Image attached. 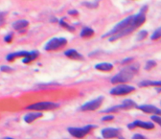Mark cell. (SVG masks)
<instances>
[{
  "mask_svg": "<svg viewBox=\"0 0 161 139\" xmlns=\"http://www.w3.org/2000/svg\"><path fill=\"white\" fill-rule=\"evenodd\" d=\"M139 65L136 64H132V65H129L128 67H126L124 69L116 74L111 79V82L113 85H117V84H125V82H128L132 79L133 76L135 75V73L138 71Z\"/></svg>",
  "mask_w": 161,
  "mask_h": 139,
  "instance_id": "obj_1",
  "label": "cell"
},
{
  "mask_svg": "<svg viewBox=\"0 0 161 139\" xmlns=\"http://www.w3.org/2000/svg\"><path fill=\"white\" fill-rule=\"evenodd\" d=\"M114 117H113L112 115H107V116H105L103 118V121H110V120H112Z\"/></svg>",
  "mask_w": 161,
  "mask_h": 139,
  "instance_id": "obj_35",
  "label": "cell"
},
{
  "mask_svg": "<svg viewBox=\"0 0 161 139\" xmlns=\"http://www.w3.org/2000/svg\"><path fill=\"white\" fill-rule=\"evenodd\" d=\"M67 44V40L64 38H54L50 40L46 43L44 46V50L46 51H53V50H58L60 48H62Z\"/></svg>",
  "mask_w": 161,
  "mask_h": 139,
  "instance_id": "obj_4",
  "label": "cell"
},
{
  "mask_svg": "<svg viewBox=\"0 0 161 139\" xmlns=\"http://www.w3.org/2000/svg\"><path fill=\"white\" fill-rule=\"evenodd\" d=\"M95 68H96L97 70L107 72V71H111L113 69V65L110 63H102L96 64V65H95Z\"/></svg>",
  "mask_w": 161,
  "mask_h": 139,
  "instance_id": "obj_17",
  "label": "cell"
},
{
  "mask_svg": "<svg viewBox=\"0 0 161 139\" xmlns=\"http://www.w3.org/2000/svg\"><path fill=\"white\" fill-rule=\"evenodd\" d=\"M94 127L93 126H85L84 128H68V132L72 136L76 138H82L87 134Z\"/></svg>",
  "mask_w": 161,
  "mask_h": 139,
  "instance_id": "obj_5",
  "label": "cell"
},
{
  "mask_svg": "<svg viewBox=\"0 0 161 139\" xmlns=\"http://www.w3.org/2000/svg\"><path fill=\"white\" fill-rule=\"evenodd\" d=\"M38 55H40V53H38L37 51H32V52H30L27 57H25V58L23 59L22 63H31V62H33V60H36V59L38 57Z\"/></svg>",
  "mask_w": 161,
  "mask_h": 139,
  "instance_id": "obj_18",
  "label": "cell"
},
{
  "mask_svg": "<svg viewBox=\"0 0 161 139\" xmlns=\"http://www.w3.org/2000/svg\"><path fill=\"white\" fill-rule=\"evenodd\" d=\"M147 6L142 7L140 12L138 13L136 15H133V21H132V25L135 28L140 27V26L146 21V12H147Z\"/></svg>",
  "mask_w": 161,
  "mask_h": 139,
  "instance_id": "obj_8",
  "label": "cell"
},
{
  "mask_svg": "<svg viewBox=\"0 0 161 139\" xmlns=\"http://www.w3.org/2000/svg\"><path fill=\"white\" fill-rule=\"evenodd\" d=\"M42 116V113L41 112H31V113H28L24 116V121L26 123H32L34 122L35 120H37V118H40Z\"/></svg>",
  "mask_w": 161,
  "mask_h": 139,
  "instance_id": "obj_16",
  "label": "cell"
},
{
  "mask_svg": "<svg viewBox=\"0 0 161 139\" xmlns=\"http://www.w3.org/2000/svg\"><path fill=\"white\" fill-rule=\"evenodd\" d=\"M156 65V63L154 60H149V62L146 63V65H145V69L146 70H150L153 67H154Z\"/></svg>",
  "mask_w": 161,
  "mask_h": 139,
  "instance_id": "obj_25",
  "label": "cell"
},
{
  "mask_svg": "<svg viewBox=\"0 0 161 139\" xmlns=\"http://www.w3.org/2000/svg\"><path fill=\"white\" fill-rule=\"evenodd\" d=\"M103 97H99L97 99H94L92 101H89L86 104H85L84 106H82L80 110L82 111H92V110H96L97 108H99L102 106L103 104Z\"/></svg>",
  "mask_w": 161,
  "mask_h": 139,
  "instance_id": "obj_6",
  "label": "cell"
},
{
  "mask_svg": "<svg viewBox=\"0 0 161 139\" xmlns=\"http://www.w3.org/2000/svg\"><path fill=\"white\" fill-rule=\"evenodd\" d=\"M68 14L70 15H79V12L77 10H70V11H68Z\"/></svg>",
  "mask_w": 161,
  "mask_h": 139,
  "instance_id": "obj_33",
  "label": "cell"
},
{
  "mask_svg": "<svg viewBox=\"0 0 161 139\" xmlns=\"http://www.w3.org/2000/svg\"><path fill=\"white\" fill-rule=\"evenodd\" d=\"M137 108H139L140 110H142L143 112H146V113H151V114H155L157 115L159 110L154 106H151V105H144V106H139L137 107Z\"/></svg>",
  "mask_w": 161,
  "mask_h": 139,
  "instance_id": "obj_12",
  "label": "cell"
},
{
  "mask_svg": "<svg viewBox=\"0 0 161 139\" xmlns=\"http://www.w3.org/2000/svg\"><path fill=\"white\" fill-rule=\"evenodd\" d=\"M135 90V88L133 86H130V85H121L118 86H115L114 88H112L110 90V94L111 95H126V94H129L132 91Z\"/></svg>",
  "mask_w": 161,
  "mask_h": 139,
  "instance_id": "obj_7",
  "label": "cell"
},
{
  "mask_svg": "<svg viewBox=\"0 0 161 139\" xmlns=\"http://www.w3.org/2000/svg\"><path fill=\"white\" fill-rule=\"evenodd\" d=\"M132 139H148V138L145 137L144 135H142V134H138V133H136V134H134V135H133Z\"/></svg>",
  "mask_w": 161,
  "mask_h": 139,
  "instance_id": "obj_32",
  "label": "cell"
},
{
  "mask_svg": "<svg viewBox=\"0 0 161 139\" xmlns=\"http://www.w3.org/2000/svg\"><path fill=\"white\" fill-rule=\"evenodd\" d=\"M139 85L141 88H145V86H157V88H161V81H143L139 84Z\"/></svg>",
  "mask_w": 161,
  "mask_h": 139,
  "instance_id": "obj_19",
  "label": "cell"
},
{
  "mask_svg": "<svg viewBox=\"0 0 161 139\" xmlns=\"http://www.w3.org/2000/svg\"><path fill=\"white\" fill-rule=\"evenodd\" d=\"M0 70H1L2 72H12V68L10 66H7V65H1L0 66Z\"/></svg>",
  "mask_w": 161,
  "mask_h": 139,
  "instance_id": "obj_31",
  "label": "cell"
},
{
  "mask_svg": "<svg viewBox=\"0 0 161 139\" xmlns=\"http://www.w3.org/2000/svg\"><path fill=\"white\" fill-rule=\"evenodd\" d=\"M119 135V131L114 128H107L102 131V136L106 139L115 138Z\"/></svg>",
  "mask_w": 161,
  "mask_h": 139,
  "instance_id": "obj_10",
  "label": "cell"
},
{
  "mask_svg": "<svg viewBox=\"0 0 161 139\" xmlns=\"http://www.w3.org/2000/svg\"><path fill=\"white\" fill-rule=\"evenodd\" d=\"M60 107L59 104L53 103V102H40L35 103L33 105H30L26 107V110H37V111H42V110H51L58 108Z\"/></svg>",
  "mask_w": 161,
  "mask_h": 139,
  "instance_id": "obj_3",
  "label": "cell"
},
{
  "mask_svg": "<svg viewBox=\"0 0 161 139\" xmlns=\"http://www.w3.org/2000/svg\"><path fill=\"white\" fill-rule=\"evenodd\" d=\"M30 52H27V51H19V52H15V53H11L7 55L6 57V60H8V62H12L15 59L18 58V57H27V56L29 55Z\"/></svg>",
  "mask_w": 161,
  "mask_h": 139,
  "instance_id": "obj_14",
  "label": "cell"
},
{
  "mask_svg": "<svg viewBox=\"0 0 161 139\" xmlns=\"http://www.w3.org/2000/svg\"><path fill=\"white\" fill-rule=\"evenodd\" d=\"M6 22V13L5 12H0V27L5 24Z\"/></svg>",
  "mask_w": 161,
  "mask_h": 139,
  "instance_id": "obj_26",
  "label": "cell"
},
{
  "mask_svg": "<svg viewBox=\"0 0 161 139\" xmlns=\"http://www.w3.org/2000/svg\"><path fill=\"white\" fill-rule=\"evenodd\" d=\"M93 35H94L93 29H91L89 27H85L84 29L82 30V32H81V37L84 38H90V37H92Z\"/></svg>",
  "mask_w": 161,
  "mask_h": 139,
  "instance_id": "obj_20",
  "label": "cell"
},
{
  "mask_svg": "<svg viewBox=\"0 0 161 139\" xmlns=\"http://www.w3.org/2000/svg\"><path fill=\"white\" fill-rule=\"evenodd\" d=\"M82 4L84 6L88 7L89 9H95L99 5V0H96V1H94V2H82Z\"/></svg>",
  "mask_w": 161,
  "mask_h": 139,
  "instance_id": "obj_24",
  "label": "cell"
},
{
  "mask_svg": "<svg viewBox=\"0 0 161 139\" xmlns=\"http://www.w3.org/2000/svg\"><path fill=\"white\" fill-rule=\"evenodd\" d=\"M133 60V58H127V59H125V60H122V63H130V62H132Z\"/></svg>",
  "mask_w": 161,
  "mask_h": 139,
  "instance_id": "obj_34",
  "label": "cell"
},
{
  "mask_svg": "<svg viewBox=\"0 0 161 139\" xmlns=\"http://www.w3.org/2000/svg\"><path fill=\"white\" fill-rule=\"evenodd\" d=\"M59 23H60V26H62V27H64L65 29L69 30V31H71V32H74V31H75V27H74V26L69 25L68 23H66V22H65V21H64V19H60V20L59 21Z\"/></svg>",
  "mask_w": 161,
  "mask_h": 139,
  "instance_id": "obj_22",
  "label": "cell"
},
{
  "mask_svg": "<svg viewBox=\"0 0 161 139\" xmlns=\"http://www.w3.org/2000/svg\"><path fill=\"white\" fill-rule=\"evenodd\" d=\"M136 127L145 129H153L154 128V125L153 123L144 122V121H140V120L134 121L133 123L128 125V128H129V129H134V128H136Z\"/></svg>",
  "mask_w": 161,
  "mask_h": 139,
  "instance_id": "obj_9",
  "label": "cell"
},
{
  "mask_svg": "<svg viewBox=\"0 0 161 139\" xmlns=\"http://www.w3.org/2000/svg\"><path fill=\"white\" fill-rule=\"evenodd\" d=\"M151 120H153L154 122H155L156 124H158L161 127V116L154 114L153 116H151Z\"/></svg>",
  "mask_w": 161,
  "mask_h": 139,
  "instance_id": "obj_28",
  "label": "cell"
},
{
  "mask_svg": "<svg viewBox=\"0 0 161 139\" xmlns=\"http://www.w3.org/2000/svg\"><path fill=\"white\" fill-rule=\"evenodd\" d=\"M12 38H14V33H10V34H8L7 36L4 38V41L5 42H11L12 40Z\"/></svg>",
  "mask_w": 161,
  "mask_h": 139,
  "instance_id": "obj_30",
  "label": "cell"
},
{
  "mask_svg": "<svg viewBox=\"0 0 161 139\" xmlns=\"http://www.w3.org/2000/svg\"><path fill=\"white\" fill-rule=\"evenodd\" d=\"M147 35H148L147 31H140V32L138 33V35H137V40H143L144 38H146Z\"/></svg>",
  "mask_w": 161,
  "mask_h": 139,
  "instance_id": "obj_27",
  "label": "cell"
},
{
  "mask_svg": "<svg viewBox=\"0 0 161 139\" xmlns=\"http://www.w3.org/2000/svg\"><path fill=\"white\" fill-rule=\"evenodd\" d=\"M134 29H136V28L134 27L133 25H130L129 27L126 28L125 30H123V31H121V32H119V33H117V34H115V35H113L112 37H110V41H114V40H118V38H123V37L128 36V35L132 33Z\"/></svg>",
  "mask_w": 161,
  "mask_h": 139,
  "instance_id": "obj_11",
  "label": "cell"
},
{
  "mask_svg": "<svg viewBox=\"0 0 161 139\" xmlns=\"http://www.w3.org/2000/svg\"><path fill=\"white\" fill-rule=\"evenodd\" d=\"M161 38V27L157 28L155 30V31L153 33V35L151 36V40H158V38Z\"/></svg>",
  "mask_w": 161,
  "mask_h": 139,
  "instance_id": "obj_23",
  "label": "cell"
},
{
  "mask_svg": "<svg viewBox=\"0 0 161 139\" xmlns=\"http://www.w3.org/2000/svg\"><path fill=\"white\" fill-rule=\"evenodd\" d=\"M57 21H58V20H57V19L55 18V17H54V18H52V19H51V22H57Z\"/></svg>",
  "mask_w": 161,
  "mask_h": 139,
  "instance_id": "obj_36",
  "label": "cell"
},
{
  "mask_svg": "<svg viewBox=\"0 0 161 139\" xmlns=\"http://www.w3.org/2000/svg\"><path fill=\"white\" fill-rule=\"evenodd\" d=\"M132 21H133V15H129L128 17H126L125 19H123L118 24H116L114 27H113L110 32L106 33L103 36V38H107V37H112L113 35H115L117 33H119L121 31H123L126 28L129 27L130 25H132Z\"/></svg>",
  "mask_w": 161,
  "mask_h": 139,
  "instance_id": "obj_2",
  "label": "cell"
},
{
  "mask_svg": "<svg viewBox=\"0 0 161 139\" xmlns=\"http://www.w3.org/2000/svg\"><path fill=\"white\" fill-rule=\"evenodd\" d=\"M120 110H122L121 106H117V107H110V108H107V110H104V112H117Z\"/></svg>",
  "mask_w": 161,
  "mask_h": 139,
  "instance_id": "obj_29",
  "label": "cell"
},
{
  "mask_svg": "<svg viewBox=\"0 0 161 139\" xmlns=\"http://www.w3.org/2000/svg\"><path fill=\"white\" fill-rule=\"evenodd\" d=\"M120 106H121L122 110H129V108L136 107V104L134 103L132 100H125V101L123 102V104Z\"/></svg>",
  "mask_w": 161,
  "mask_h": 139,
  "instance_id": "obj_21",
  "label": "cell"
},
{
  "mask_svg": "<svg viewBox=\"0 0 161 139\" xmlns=\"http://www.w3.org/2000/svg\"><path fill=\"white\" fill-rule=\"evenodd\" d=\"M157 115H159V116H161V110H159V111H158V113H157Z\"/></svg>",
  "mask_w": 161,
  "mask_h": 139,
  "instance_id": "obj_37",
  "label": "cell"
},
{
  "mask_svg": "<svg viewBox=\"0 0 161 139\" xmlns=\"http://www.w3.org/2000/svg\"><path fill=\"white\" fill-rule=\"evenodd\" d=\"M29 25V21L26 19H19L15 21V22L12 23V28L16 31H22V30H25V28Z\"/></svg>",
  "mask_w": 161,
  "mask_h": 139,
  "instance_id": "obj_13",
  "label": "cell"
},
{
  "mask_svg": "<svg viewBox=\"0 0 161 139\" xmlns=\"http://www.w3.org/2000/svg\"><path fill=\"white\" fill-rule=\"evenodd\" d=\"M5 139H14V138H12V137H6Z\"/></svg>",
  "mask_w": 161,
  "mask_h": 139,
  "instance_id": "obj_38",
  "label": "cell"
},
{
  "mask_svg": "<svg viewBox=\"0 0 161 139\" xmlns=\"http://www.w3.org/2000/svg\"><path fill=\"white\" fill-rule=\"evenodd\" d=\"M64 55L66 56L67 58L72 59V60H84V57H82L79 52H77L74 49H69L67 51H65Z\"/></svg>",
  "mask_w": 161,
  "mask_h": 139,
  "instance_id": "obj_15",
  "label": "cell"
}]
</instances>
